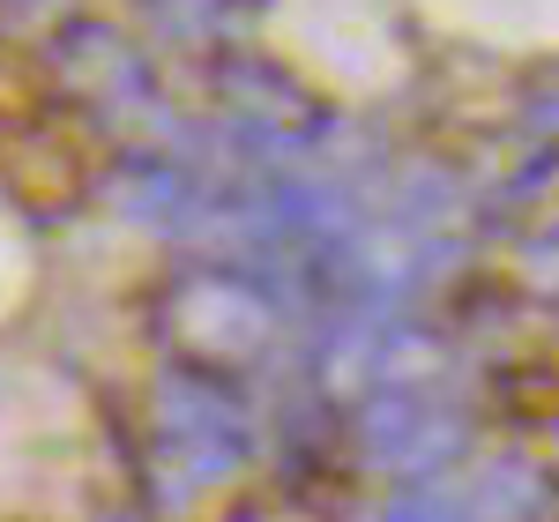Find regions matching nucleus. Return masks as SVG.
<instances>
[{
    "label": "nucleus",
    "mask_w": 559,
    "mask_h": 522,
    "mask_svg": "<svg viewBox=\"0 0 559 522\" xmlns=\"http://www.w3.org/2000/svg\"><path fill=\"white\" fill-rule=\"evenodd\" d=\"M52 75L75 90L83 105H128L142 97V52H134L120 31H105V23H68L60 38H52Z\"/></svg>",
    "instance_id": "f03ea898"
},
{
    "label": "nucleus",
    "mask_w": 559,
    "mask_h": 522,
    "mask_svg": "<svg viewBox=\"0 0 559 522\" xmlns=\"http://www.w3.org/2000/svg\"><path fill=\"white\" fill-rule=\"evenodd\" d=\"M455 500H463V522H552L559 515V471H545L537 455H500Z\"/></svg>",
    "instance_id": "7ed1b4c3"
},
{
    "label": "nucleus",
    "mask_w": 559,
    "mask_h": 522,
    "mask_svg": "<svg viewBox=\"0 0 559 522\" xmlns=\"http://www.w3.org/2000/svg\"><path fill=\"white\" fill-rule=\"evenodd\" d=\"M173 344L187 366H210L216 358H247V351H261V292H247L239 276H202V284H179L173 292Z\"/></svg>",
    "instance_id": "f257e3e1"
},
{
    "label": "nucleus",
    "mask_w": 559,
    "mask_h": 522,
    "mask_svg": "<svg viewBox=\"0 0 559 522\" xmlns=\"http://www.w3.org/2000/svg\"><path fill=\"white\" fill-rule=\"evenodd\" d=\"M381 522H463L455 485H388Z\"/></svg>",
    "instance_id": "20e7f679"
}]
</instances>
